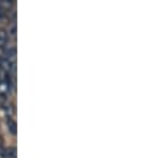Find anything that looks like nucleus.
Segmentation results:
<instances>
[{
	"mask_svg": "<svg viewBox=\"0 0 149 158\" xmlns=\"http://www.w3.org/2000/svg\"><path fill=\"white\" fill-rule=\"evenodd\" d=\"M11 89H12V82L10 78V73H7L3 78H0V94L6 97V96L11 93Z\"/></svg>",
	"mask_w": 149,
	"mask_h": 158,
	"instance_id": "nucleus-1",
	"label": "nucleus"
},
{
	"mask_svg": "<svg viewBox=\"0 0 149 158\" xmlns=\"http://www.w3.org/2000/svg\"><path fill=\"white\" fill-rule=\"evenodd\" d=\"M3 53H4V59H7L8 61H11V63H15V57H16V48L15 47L6 45Z\"/></svg>",
	"mask_w": 149,
	"mask_h": 158,
	"instance_id": "nucleus-2",
	"label": "nucleus"
},
{
	"mask_svg": "<svg viewBox=\"0 0 149 158\" xmlns=\"http://www.w3.org/2000/svg\"><path fill=\"white\" fill-rule=\"evenodd\" d=\"M7 125H8V129H10V133L11 134H14V135H16V133H17V126H16V122H15V120L12 117H7Z\"/></svg>",
	"mask_w": 149,
	"mask_h": 158,
	"instance_id": "nucleus-3",
	"label": "nucleus"
},
{
	"mask_svg": "<svg viewBox=\"0 0 149 158\" xmlns=\"http://www.w3.org/2000/svg\"><path fill=\"white\" fill-rule=\"evenodd\" d=\"M8 39H10V36H8L7 31L0 29V48H3V47H6V45H7Z\"/></svg>",
	"mask_w": 149,
	"mask_h": 158,
	"instance_id": "nucleus-4",
	"label": "nucleus"
},
{
	"mask_svg": "<svg viewBox=\"0 0 149 158\" xmlns=\"http://www.w3.org/2000/svg\"><path fill=\"white\" fill-rule=\"evenodd\" d=\"M4 158H16V149L15 148H7L4 149Z\"/></svg>",
	"mask_w": 149,
	"mask_h": 158,
	"instance_id": "nucleus-5",
	"label": "nucleus"
},
{
	"mask_svg": "<svg viewBox=\"0 0 149 158\" xmlns=\"http://www.w3.org/2000/svg\"><path fill=\"white\" fill-rule=\"evenodd\" d=\"M8 36H12V37H15L16 36V27H15V25H12V28L10 29V31H8Z\"/></svg>",
	"mask_w": 149,
	"mask_h": 158,
	"instance_id": "nucleus-6",
	"label": "nucleus"
},
{
	"mask_svg": "<svg viewBox=\"0 0 149 158\" xmlns=\"http://www.w3.org/2000/svg\"><path fill=\"white\" fill-rule=\"evenodd\" d=\"M4 149H6V148H3V145L0 143V157H3V154H4Z\"/></svg>",
	"mask_w": 149,
	"mask_h": 158,
	"instance_id": "nucleus-7",
	"label": "nucleus"
},
{
	"mask_svg": "<svg viewBox=\"0 0 149 158\" xmlns=\"http://www.w3.org/2000/svg\"><path fill=\"white\" fill-rule=\"evenodd\" d=\"M3 16H4V10H3V7L0 6V19H2Z\"/></svg>",
	"mask_w": 149,
	"mask_h": 158,
	"instance_id": "nucleus-8",
	"label": "nucleus"
}]
</instances>
